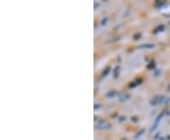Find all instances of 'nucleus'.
Masks as SVG:
<instances>
[]
</instances>
